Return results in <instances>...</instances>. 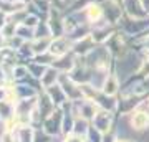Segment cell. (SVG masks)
<instances>
[{
  "instance_id": "277c9868",
  "label": "cell",
  "mask_w": 149,
  "mask_h": 142,
  "mask_svg": "<svg viewBox=\"0 0 149 142\" xmlns=\"http://www.w3.org/2000/svg\"><path fill=\"white\" fill-rule=\"evenodd\" d=\"M71 48H73V42H71L66 35H63V37H53L48 53H50L52 56H55V58H61V56H65Z\"/></svg>"
},
{
  "instance_id": "9c48e42d",
  "label": "cell",
  "mask_w": 149,
  "mask_h": 142,
  "mask_svg": "<svg viewBox=\"0 0 149 142\" xmlns=\"http://www.w3.org/2000/svg\"><path fill=\"white\" fill-rule=\"evenodd\" d=\"M148 12H149V10H148Z\"/></svg>"
},
{
  "instance_id": "ba28073f",
  "label": "cell",
  "mask_w": 149,
  "mask_h": 142,
  "mask_svg": "<svg viewBox=\"0 0 149 142\" xmlns=\"http://www.w3.org/2000/svg\"><path fill=\"white\" fill-rule=\"evenodd\" d=\"M116 2H121V3H123V0H116Z\"/></svg>"
},
{
  "instance_id": "52a82bcc",
  "label": "cell",
  "mask_w": 149,
  "mask_h": 142,
  "mask_svg": "<svg viewBox=\"0 0 149 142\" xmlns=\"http://www.w3.org/2000/svg\"><path fill=\"white\" fill-rule=\"evenodd\" d=\"M144 46L148 48V51H149V32H148V35H144Z\"/></svg>"
},
{
  "instance_id": "6da1fadb",
  "label": "cell",
  "mask_w": 149,
  "mask_h": 142,
  "mask_svg": "<svg viewBox=\"0 0 149 142\" xmlns=\"http://www.w3.org/2000/svg\"><path fill=\"white\" fill-rule=\"evenodd\" d=\"M81 12H83V15H85V20L88 21V25H91V26L106 20L103 0H91Z\"/></svg>"
},
{
  "instance_id": "3957f363",
  "label": "cell",
  "mask_w": 149,
  "mask_h": 142,
  "mask_svg": "<svg viewBox=\"0 0 149 142\" xmlns=\"http://www.w3.org/2000/svg\"><path fill=\"white\" fill-rule=\"evenodd\" d=\"M124 15L129 18H146L149 17L148 8L144 7L143 0H123Z\"/></svg>"
},
{
  "instance_id": "8992f818",
  "label": "cell",
  "mask_w": 149,
  "mask_h": 142,
  "mask_svg": "<svg viewBox=\"0 0 149 142\" xmlns=\"http://www.w3.org/2000/svg\"><path fill=\"white\" fill-rule=\"evenodd\" d=\"M114 89H116V79L114 78H109V83L106 81V93H114Z\"/></svg>"
},
{
  "instance_id": "7a4b0ae2",
  "label": "cell",
  "mask_w": 149,
  "mask_h": 142,
  "mask_svg": "<svg viewBox=\"0 0 149 142\" xmlns=\"http://www.w3.org/2000/svg\"><path fill=\"white\" fill-rule=\"evenodd\" d=\"M114 26L113 23H109L108 20L101 21V23H96L91 26V37L96 43H108V40L114 35Z\"/></svg>"
},
{
  "instance_id": "5b68a950",
  "label": "cell",
  "mask_w": 149,
  "mask_h": 142,
  "mask_svg": "<svg viewBox=\"0 0 149 142\" xmlns=\"http://www.w3.org/2000/svg\"><path fill=\"white\" fill-rule=\"evenodd\" d=\"M7 23H8V13L0 8V32L3 30V26H5Z\"/></svg>"
}]
</instances>
